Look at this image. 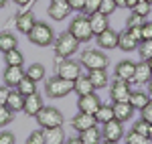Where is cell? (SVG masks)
Instances as JSON below:
<instances>
[{"label":"cell","instance_id":"6f0895ef","mask_svg":"<svg viewBox=\"0 0 152 144\" xmlns=\"http://www.w3.org/2000/svg\"><path fill=\"white\" fill-rule=\"evenodd\" d=\"M146 2H150V4H152V0H146Z\"/></svg>","mask_w":152,"mask_h":144},{"label":"cell","instance_id":"9f6ffc18","mask_svg":"<svg viewBox=\"0 0 152 144\" xmlns=\"http://www.w3.org/2000/svg\"><path fill=\"white\" fill-rule=\"evenodd\" d=\"M104 144H120V142H110V140H104Z\"/></svg>","mask_w":152,"mask_h":144},{"label":"cell","instance_id":"9a60e30c","mask_svg":"<svg viewBox=\"0 0 152 144\" xmlns=\"http://www.w3.org/2000/svg\"><path fill=\"white\" fill-rule=\"evenodd\" d=\"M134 69H136V63L134 61H118L116 63V69H114V73H116L118 79H124V81H128V83H132V79H134Z\"/></svg>","mask_w":152,"mask_h":144},{"label":"cell","instance_id":"7a4b0ae2","mask_svg":"<svg viewBox=\"0 0 152 144\" xmlns=\"http://www.w3.org/2000/svg\"><path fill=\"white\" fill-rule=\"evenodd\" d=\"M67 31H69L79 43H89L95 37L94 31H91V24H89V16H85L83 12H79L75 18H71V24H69Z\"/></svg>","mask_w":152,"mask_h":144},{"label":"cell","instance_id":"4316f807","mask_svg":"<svg viewBox=\"0 0 152 144\" xmlns=\"http://www.w3.org/2000/svg\"><path fill=\"white\" fill-rule=\"evenodd\" d=\"M79 138H81L85 144H102V130H97V126H94V128H89V130L79 132Z\"/></svg>","mask_w":152,"mask_h":144},{"label":"cell","instance_id":"f35d334b","mask_svg":"<svg viewBox=\"0 0 152 144\" xmlns=\"http://www.w3.org/2000/svg\"><path fill=\"white\" fill-rule=\"evenodd\" d=\"M150 122H146L144 120V118H140V120L136 122V124H134V126H132V130H134V132H140V134H144V136H148V132H150Z\"/></svg>","mask_w":152,"mask_h":144},{"label":"cell","instance_id":"83f0119b","mask_svg":"<svg viewBox=\"0 0 152 144\" xmlns=\"http://www.w3.org/2000/svg\"><path fill=\"white\" fill-rule=\"evenodd\" d=\"M24 73H26V77H31V79L37 81V83H39V81H43V79H45V75H47L43 63H33V65H31Z\"/></svg>","mask_w":152,"mask_h":144},{"label":"cell","instance_id":"ab89813d","mask_svg":"<svg viewBox=\"0 0 152 144\" xmlns=\"http://www.w3.org/2000/svg\"><path fill=\"white\" fill-rule=\"evenodd\" d=\"M116 8H118V4L114 0H102V4H99V12H104L105 16H110Z\"/></svg>","mask_w":152,"mask_h":144},{"label":"cell","instance_id":"7c38bea8","mask_svg":"<svg viewBox=\"0 0 152 144\" xmlns=\"http://www.w3.org/2000/svg\"><path fill=\"white\" fill-rule=\"evenodd\" d=\"M99 106H102V99L97 97L95 91L94 94H87V96H79V99H77V108L83 114H95L99 110Z\"/></svg>","mask_w":152,"mask_h":144},{"label":"cell","instance_id":"f5cc1de1","mask_svg":"<svg viewBox=\"0 0 152 144\" xmlns=\"http://www.w3.org/2000/svg\"><path fill=\"white\" fill-rule=\"evenodd\" d=\"M146 85H148V96L152 97V79H150V81H148V83H146Z\"/></svg>","mask_w":152,"mask_h":144},{"label":"cell","instance_id":"11a10c76","mask_svg":"<svg viewBox=\"0 0 152 144\" xmlns=\"http://www.w3.org/2000/svg\"><path fill=\"white\" fill-rule=\"evenodd\" d=\"M148 138H150V142H152V126H150V132H148Z\"/></svg>","mask_w":152,"mask_h":144},{"label":"cell","instance_id":"5bb4252c","mask_svg":"<svg viewBox=\"0 0 152 144\" xmlns=\"http://www.w3.org/2000/svg\"><path fill=\"white\" fill-rule=\"evenodd\" d=\"M71 126H73L77 132H83V130H89V128L97 126V118H95V114H83V112H79V114L71 120Z\"/></svg>","mask_w":152,"mask_h":144},{"label":"cell","instance_id":"7402d4cb","mask_svg":"<svg viewBox=\"0 0 152 144\" xmlns=\"http://www.w3.org/2000/svg\"><path fill=\"white\" fill-rule=\"evenodd\" d=\"M89 24H91V31H94L95 37L99 35V33H104L105 29L110 26V24H107V16L99 10L94 12V14H89Z\"/></svg>","mask_w":152,"mask_h":144},{"label":"cell","instance_id":"7dc6e473","mask_svg":"<svg viewBox=\"0 0 152 144\" xmlns=\"http://www.w3.org/2000/svg\"><path fill=\"white\" fill-rule=\"evenodd\" d=\"M126 31H130V35L134 37L136 41H142V24H140V26H132V29H126Z\"/></svg>","mask_w":152,"mask_h":144},{"label":"cell","instance_id":"f546056e","mask_svg":"<svg viewBox=\"0 0 152 144\" xmlns=\"http://www.w3.org/2000/svg\"><path fill=\"white\" fill-rule=\"evenodd\" d=\"M4 63H6V65H20V67H23L24 55L18 51V49H10V51L4 53Z\"/></svg>","mask_w":152,"mask_h":144},{"label":"cell","instance_id":"277c9868","mask_svg":"<svg viewBox=\"0 0 152 144\" xmlns=\"http://www.w3.org/2000/svg\"><path fill=\"white\" fill-rule=\"evenodd\" d=\"M71 91H73V81L63 79V77H59V75L49 77L47 83H45V94H47L51 99H61V97L69 96Z\"/></svg>","mask_w":152,"mask_h":144},{"label":"cell","instance_id":"db71d44e","mask_svg":"<svg viewBox=\"0 0 152 144\" xmlns=\"http://www.w3.org/2000/svg\"><path fill=\"white\" fill-rule=\"evenodd\" d=\"M4 4H6V0H0V8H4Z\"/></svg>","mask_w":152,"mask_h":144},{"label":"cell","instance_id":"4fadbf2b","mask_svg":"<svg viewBox=\"0 0 152 144\" xmlns=\"http://www.w3.org/2000/svg\"><path fill=\"white\" fill-rule=\"evenodd\" d=\"M118 37H120V33H116L114 29L107 26L104 33H99V35L95 37V39H97V47L105 49V51H110V49H118Z\"/></svg>","mask_w":152,"mask_h":144},{"label":"cell","instance_id":"7bdbcfd3","mask_svg":"<svg viewBox=\"0 0 152 144\" xmlns=\"http://www.w3.org/2000/svg\"><path fill=\"white\" fill-rule=\"evenodd\" d=\"M140 114H142V118H144L146 122H150V124H152V97H150V102L140 110Z\"/></svg>","mask_w":152,"mask_h":144},{"label":"cell","instance_id":"2e32d148","mask_svg":"<svg viewBox=\"0 0 152 144\" xmlns=\"http://www.w3.org/2000/svg\"><path fill=\"white\" fill-rule=\"evenodd\" d=\"M4 83L8 85V87H16V85L23 81L24 77V71L20 65H6V69H4Z\"/></svg>","mask_w":152,"mask_h":144},{"label":"cell","instance_id":"b9f144b4","mask_svg":"<svg viewBox=\"0 0 152 144\" xmlns=\"http://www.w3.org/2000/svg\"><path fill=\"white\" fill-rule=\"evenodd\" d=\"M152 39V20L142 23V41H150Z\"/></svg>","mask_w":152,"mask_h":144},{"label":"cell","instance_id":"5b68a950","mask_svg":"<svg viewBox=\"0 0 152 144\" xmlns=\"http://www.w3.org/2000/svg\"><path fill=\"white\" fill-rule=\"evenodd\" d=\"M79 63H81V67H85L89 71V69H105L110 65V59H107V55H105L104 51H99V49H87V51L81 53Z\"/></svg>","mask_w":152,"mask_h":144},{"label":"cell","instance_id":"8fae6325","mask_svg":"<svg viewBox=\"0 0 152 144\" xmlns=\"http://www.w3.org/2000/svg\"><path fill=\"white\" fill-rule=\"evenodd\" d=\"M35 23H37V18H35V12L33 10H23V12H18V14L14 16V26H16V31L23 33V35H28L31 29L35 26Z\"/></svg>","mask_w":152,"mask_h":144},{"label":"cell","instance_id":"ac0fdd59","mask_svg":"<svg viewBox=\"0 0 152 144\" xmlns=\"http://www.w3.org/2000/svg\"><path fill=\"white\" fill-rule=\"evenodd\" d=\"M43 110V97L39 96V94H31V96L24 97V108L23 112L26 114V116H31V118H37V114Z\"/></svg>","mask_w":152,"mask_h":144},{"label":"cell","instance_id":"d6986e66","mask_svg":"<svg viewBox=\"0 0 152 144\" xmlns=\"http://www.w3.org/2000/svg\"><path fill=\"white\" fill-rule=\"evenodd\" d=\"M114 118L120 122H128L134 116V106L130 102H114Z\"/></svg>","mask_w":152,"mask_h":144},{"label":"cell","instance_id":"603a6c76","mask_svg":"<svg viewBox=\"0 0 152 144\" xmlns=\"http://www.w3.org/2000/svg\"><path fill=\"white\" fill-rule=\"evenodd\" d=\"M87 77H89V81L94 83L95 89H102V87H105V85L110 83L105 69H89V71H87Z\"/></svg>","mask_w":152,"mask_h":144},{"label":"cell","instance_id":"9c48e42d","mask_svg":"<svg viewBox=\"0 0 152 144\" xmlns=\"http://www.w3.org/2000/svg\"><path fill=\"white\" fill-rule=\"evenodd\" d=\"M130 94H132V89H130L128 81L118 79V77H116V79L110 83V97H112L114 102H128Z\"/></svg>","mask_w":152,"mask_h":144},{"label":"cell","instance_id":"ba28073f","mask_svg":"<svg viewBox=\"0 0 152 144\" xmlns=\"http://www.w3.org/2000/svg\"><path fill=\"white\" fill-rule=\"evenodd\" d=\"M104 128H102V138L104 140H110V142H120L122 138H124V122L120 120H110L102 124Z\"/></svg>","mask_w":152,"mask_h":144},{"label":"cell","instance_id":"52a82bcc","mask_svg":"<svg viewBox=\"0 0 152 144\" xmlns=\"http://www.w3.org/2000/svg\"><path fill=\"white\" fill-rule=\"evenodd\" d=\"M55 65H57V75L63 77V79H69V81H75L79 75H81V63L79 61L69 59H59L55 57Z\"/></svg>","mask_w":152,"mask_h":144},{"label":"cell","instance_id":"816d5d0a","mask_svg":"<svg viewBox=\"0 0 152 144\" xmlns=\"http://www.w3.org/2000/svg\"><path fill=\"white\" fill-rule=\"evenodd\" d=\"M114 2H116L120 8H126V0H114Z\"/></svg>","mask_w":152,"mask_h":144},{"label":"cell","instance_id":"e0dca14e","mask_svg":"<svg viewBox=\"0 0 152 144\" xmlns=\"http://www.w3.org/2000/svg\"><path fill=\"white\" fill-rule=\"evenodd\" d=\"M150 79H152V67L148 65V61H140V63H136V69H134V79H132V83L144 85V83H148Z\"/></svg>","mask_w":152,"mask_h":144},{"label":"cell","instance_id":"4dcf8cb0","mask_svg":"<svg viewBox=\"0 0 152 144\" xmlns=\"http://www.w3.org/2000/svg\"><path fill=\"white\" fill-rule=\"evenodd\" d=\"M16 89H18L24 97H26V96H31V94H35V91H37V81H33L31 77H26V73H24L23 81L16 85Z\"/></svg>","mask_w":152,"mask_h":144},{"label":"cell","instance_id":"60d3db41","mask_svg":"<svg viewBox=\"0 0 152 144\" xmlns=\"http://www.w3.org/2000/svg\"><path fill=\"white\" fill-rule=\"evenodd\" d=\"M144 23V18H142L140 14H136V12H132L128 16V20H126V29H132V26H140Z\"/></svg>","mask_w":152,"mask_h":144},{"label":"cell","instance_id":"681fc988","mask_svg":"<svg viewBox=\"0 0 152 144\" xmlns=\"http://www.w3.org/2000/svg\"><path fill=\"white\" fill-rule=\"evenodd\" d=\"M65 144H85L81 138H69V140H65Z\"/></svg>","mask_w":152,"mask_h":144},{"label":"cell","instance_id":"d6a6232c","mask_svg":"<svg viewBox=\"0 0 152 144\" xmlns=\"http://www.w3.org/2000/svg\"><path fill=\"white\" fill-rule=\"evenodd\" d=\"M138 53H140V59L142 61H150L152 59V39L150 41H140V45H138Z\"/></svg>","mask_w":152,"mask_h":144},{"label":"cell","instance_id":"74e56055","mask_svg":"<svg viewBox=\"0 0 152 144\" xmlns=\"http://www.w3.org/2000/svg\"><path fill=\"white\" fill-rule=\"evenodd\" d=\"M99 4H102V0H85V6H83V14L85 16H89V14H94V12L99 10Z\"/></svg>","mask_w":152,"mask_h":144},{"label":"cell","instance_id":"f907efd6","mask_svg":"<svg viewBox=\"0 0 152 144\" xmlns=\"http://www.w3.org/2000/svg\"><path fill=\"white\" fill-rule=\"evenodd\" d=\"M136 2H138V0H126V8H130V10H132V8L136 6Z\"/></svg>","mask_w":152,"mask_h":144},{"label":"cell","instance_id":"8992f818","mask_svg":"<svg viewBox=\"0 0 152 144\" xmlns=\"http://www.w3.org/2000/svg\"><path fill=\"white\" fill-rule=\"evenodd\" d=\"M37 122L43 130H49V128H57V126H63V114L61 110L53 108V106H43V110L37 114Z\"/></svg>","mask_w":152,"mask_h":144},{"label":"cell","instance_id":"3957f363","mask_svg":"<svg viewBox=\"0 0 152 144\" xmlns=\"http://www.w3.org/2000/svg\"><path fill=\"white\" fill-rule=\"evenodd\" d=\"M26 37H28V41L33 45H37V47H49V45L55 43V33H53L51 24L41 23V20H37L35 26L31 29V33Z\"/></svg>","mask_w":152,"mask_h":144},{"label":"cell","instance_id":"44dd1931","mask_svg":"<svg viewBox=\"0 0 152 144\" xmlns=\"http://www.w3.org/2000/svg\"><path fill=\"white\" fill-rule=\"evenodd\" d=\"M138 45H140V41H136L134 37L130 35V31H124V33H120V37H118V47H120V51H124V53L136 51Z\"/></svg>","mask_w":152,"mask_h":144},{"label":"cell","instance_id":"f1b7e54d","mask_svg":"<svg viewBox=\"0 0 152 144\" xmlns=\"http://www.w3.org/2000/svg\"><path fill=\"white\" fill-rule=\"evenodd\" d=\"M128 102L134 106V110H142L148 102H150V96H148V94H144V91H132Z\"/></svg>","mask_w":152,"mask_h":144},{"label":"cell","instance_id":"d590c367","mask_svg":"<svg viewBox=\"0 0 152 144\" xmlns=\"http://www.w3.org/2000/svg\"><path fill=\"white\" fill-rule=\"evenodd\" d=\"M12 120H14V112L8 106H0V128L6 126V124H10Z\"/></svg>","mask_w":152,"mask_h":144},{"label":"cell","instance_id":"ee69618b","mask_svg":"<svg viewBox=\"0 0 152 144\" xmlns=\"http://www.w3.org/2000/svg\"><path fill=\"white\" fill-rule=\"evenodd\" d=\"M0 144H16V138L12 132H0Z\"/></svg>","mask_w":152,"mask_h":144},{"label":"cell","instance_id":"ffe728a7","mask_svg":"<svg viewBox=\"0 0 152 144\" xmlns=\"http://www.w3.org/2000/svg\"><path fill=\"white\" fill-rule=\"evenodd\" d=\"M73 91H75L77 96H87V94H94L95 91V87H94V83L89 81L87 73H85V75L81 73V75L73 81Z\"/></svg>","mask_w":152,"mask_h":144},{"label":"cell","instance_id":"836d02e7","mask_svg":"<svg viewBox=\"0 0 152 144\" xmlns=\"http://www.w3.org/2000/svg\"><path fill=\"white\" fill-rule=\"evenodd\" d=\"M126 144H150V138L148 136H144V134H140V132H132L126 136Z\"/></svg>","mask_w":152,"mask_h":144},{"label":"cell","instance_id":"6da1fadb","mask_svg":"<svg viewBox=\"0 0 152 144\" xmlns=\"http://www.w3.org/2000/svg\"><path fill=\"white\" fill-rule=\"evenodd\" d=\"M77 51H79V41L71 35L69 31L57 35V39H55V57H59V59H69Z\"/></svg>","mask_w":152,"mask_h":144},{"label":"cell","instance_id":"e575fe53","mask_svg":"<svg viewBox=\"0 0 152 144\" xmlns=\"http://www.w3.org/2000/svg\"><path fill=\"white\" fill-rule=\"evenodd\" d=\"M150 10H152V4H150V2H146V0H138V2H136V6L132 8V12L140 14L142 18H146V16L150 14Z\"/></svg>","mask_w":152,"mask_h":144},{"label":"cell","instance_id":"c3c4849f","mask_svg":"<svg viewBox=\"0 0 152 144\" xmlns=\"http://www.w3.org/2000/svg\"><path fill=\"white\" fill-rule=\"evenodd\" d=\"M16 6H20V8H26V6H31L33 4V0H12Z\"/></svg>","mask_w":152,"mask_h":144},{"label":"cell","instance_id":"8d00e7d4","mask_svg":"<svg viewBox=\"0 0 152 144\" xmlns=\"http://www.w3.org/2000/svg\"><path fill=\"white\" fill-rule=\"evenodd\" d=\"M26 144H45V130L41 128V130L31 132L28 138H26Z\"/></svg>","mask_w":152,"mask_h":144},{"label":"cell","instance_id":"1f68e13d","mask_svg":"<svg viewBox=\"0 0 152 144\" xmlns=\"http://www.w3.org/2000/svg\"><path fill=\"white\" fill-rule=\"evenodd\" d=\"M95 118H97V124H105V122L114 120V108L112 106H99V110L95 112Z\"/></svg>","mask_w":152,"mask_h":144},{"label":"cell","instance_id":"bcb514c9","mask_svg":"<svg viewBox=\"0 0 152 144\" xmlns=\"http://www.w3.org/2000/svg\"><path fill=\"white\" fill-rule=\"evenodd\" d=\"M67 2H69L71 10H77V12H81L83 6H85V0H67Z\"/></svg>","mask_w":152,"mask_h":144},{"label":"cell","instance_id":"d4e9b609","mask_svg":"<svg viewBox=\"0 0 152 144\" xmlns=\"http://www.w3.org/2000/svg\"><path fill=\"white\" fill-rule=\"evenodd\" d=\"M65 140L67 138H65V132L61 126L45 130V144H65Z\"/></svg>","mask_w":152,"mask_h":144},{"label":"cell","instance_id":"30bf717a","mask_svg":"<svg viewBox=\"0 0 152 144\" xmlns=\"http://www.w3.org/2000/svg\"><path fill=\"white\" fill-rule=\"evenodd\" d=\"M71 12V6L67 0H51L49 2V8H47V14L49 18H53V20H63V18H67Z\"/></svg>","mask_w":152,"mask_h":144},{"label":"cell","instance_id":"cb8c5ba5","mask_svg":"<svg viewBox=\"0 0 152 144\" xmlns=\"http://www.w3.org/2000/svg\"><path fill=\"white\" fill-rule=\"evenodd\" d=\"M6 106L12 110V112H23L24 108V96L14 87L10 89V94H8V99H6Z\"/></svg>","mask_w":152,"mask_h":144},{"label":"cell","instance_id":"f6af8a7d","mask_svg":"<svg viewBox=\"0 0 152 144\" xmlns=\"http://www.w3.org/2000/svg\"><path fill=\"white\" fill-rule=\"evenodd\" d=\"M8 94H10V87L8 85H0V106H6Z\"/></svg>","mask_w":152,"mask_h":144},{"label":"cell","instance_id":"484cf974","mask_svg":"<svg viewBox=\"0 0 152 144\" xmlns=\"http://www.w3.org/2000/svg\"><path fill=\"white\" fill-rule=\"evenodd\" d=\"M16 45H18V41H16V37L12 35L10 31H2L0 33V51L2 53H6L10 49H16Z\"/></svg>","mask_w":152,"mask_h":144}]
</instances>
